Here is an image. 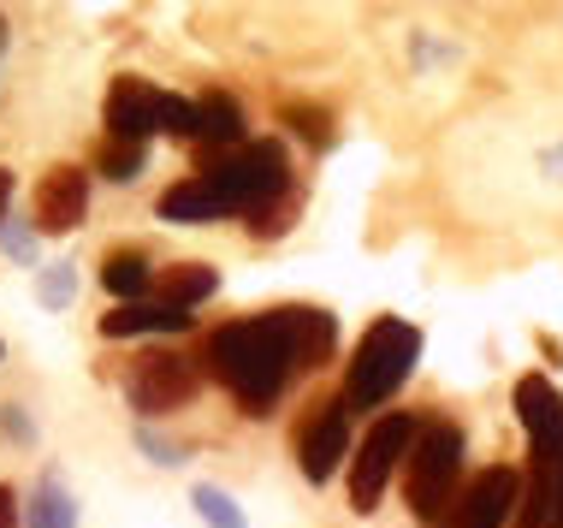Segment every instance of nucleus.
<instances>
[{
  "mask_svg": "<svg viewBox=\"0 0 563 528\" xmlns=\"http://www.w3.org/2000/svg\"><path fill=\"white\" fill-rule=\"evenodd\" d=\"M463 458H468V440L456 421H428L421 428L416 451H409L404 463V493H409V510H416L421 522H439L445 528L451 505H456V475H463Z\"/></svg>",
  "mask_w": 563,
  "mask_h": 528,
  "instance_id": "nucleus-4",
  "label": "nucleus"
},
{
  "mask_svg": "<svg viewBox=\"0 0 563 528\" xmlns=\"http://www.w3.org/2000/svg\"><path fill=\"white\" fill-rule=\"evenodd\" d=\"M30 528H78V499L59 487V475H42L30 493Z\"/></svg>",
  "mask_w": 563,
  "mask_h": 528,
  "instance_id": "nucleus-17",
  "label": "nucleus"
},
{
  "mask_svg": "<svg viewBox=\"0 0 563 528\" xmlns=\"http://www.w3.org/2000/svg\"><path fill=\"white\" fill-rule=\"evenodd\" d=\"M516 421L528 428L534 470H552L563 458V392L545 381V374H522V381H516Z\"/></svg>",
  "mask_w": 563,
  "mask_h": 528,
  "instance_id": "nucleus-8",
  "label": "nucleus"
},
{
  "mask_svg": "<svg viewBox=\"0 0 563 528\" xmlns=\"http://www.w3.org/2000/svg\"><path fill=\"white\" fill-rule=\"evenodd\" d=\"M516 505H522V475L505 470V463H493V470H481L475 481H463L445 528H505L516 517Z\"/></svg>",
  "mask_w": 563,
  "mask_h": 528,
  "instance_id": "nucleus-7",
  "label": "nucleus"
},
{
  "mask_svg": "<svg viewBox=\"0 0 563 528\" xmlns=\"http://www.w3.org/2000/svg\"><path fill=\"white\" fill-rule=\"evenodd\" d=\"M0 428H7V440H12V446H30V440H36V428L24 421L19 404H7V410H0Z\"/></svg>",
  "mask_w": 563,
  "mask_h": 528,
  "instance_id": "nucleus-27",
  "label": "nucleus"
},
{
  "mask_svg": "<svg viewBox=\"0 0 563 528\" xmlns=\"http://www.w3.org/2000/svg\"><path fill=\"white\" fill-rule=\"evenodd\" d=\"M208 362L225 381V392L243 404V416H267L285 398L291 374L302 369L297 356V333H291V309H267L250 321H225L208 339Z\"/></svg>",
  "mask_w": 563,
  "mask_h": 528,
  "instance_id": "nucleus-1",
  "label": "nucleus"
},
{
  "mask_svg": "<svg viewBox=\"0 0 563 528\" xmlns=\"http://www.w3.org/2000/svg\"><path fill=\"white\" fill-rule=\"evenodd\" d=\"M344 410L350 404H321L297 433V463H302V475H309L314 487H327V481L339 475V458L350 451V416Z\"/></svg>",
  "mask_w": 563,
  "mask_h": 528,
  "instance_id": "nucleus-9",
  "label": "nucleus"
},
{
  "mask_svg": "<svg viewBox=\"0 0 563 528\" xmlns=\"http://www.w3.org/2000/svg\"><path fill=\"white\" fill-rule=\"evenodd\" d=\"M291 333H297L302 369H327L332 351H339V315H327L314 304H291Z\"/></svg>",
  "mask_w": 563,
  "mask_h": 528,
  "instance_id": "nucleus-14",
  "label": "nucleus"
},
{
  "mask_svg": "<svg viewBox=\"0 0 563 528\" xmlns=\"http://www.w3.org/2000/svg\"><path fill=\"white\" fill-rule=\"evenodd\" d=\"M0 244H7V255H19V262H36V232H24V226H0Z\"/></svg>",
  "mask_w": 563,
  "mask_h": 528,
  "instance_id": "nucleus-25",
  "label": "nucleus"
},
{
  "mask_svg": "<svg viewBox=\"0 0 563 528\" xmlns=\"http://www.w3.org/2000/svg\"><path fill=\"white\" fill-rule=\"evenodd\" d=\"M101 285H108L119 304H136V297L148 292V255H136V250H113L108 262H101Z\"/></svg>",
  "mask_w": 563,
  "mask_h": 528,
  "instance_id": "nucleus-18",
  "label": "nucleus"
},
{
  "mask_svg": "<svg viewBox=\"0 0 563 528\" xmlns=\"http://www.w3.org/2000/svg\"><path fill=\"white\" fill-rule=\"evenodd\" d=\"M421 440V421L416 416H404V410H391V416H379L368 433H362V446H356V458H350V510H362V517H374L379 499H386V481L409 463V451H416Z\"/></svg>",
  "mask_w": 563,
  "mask_h": 528,
  "instance_id": "nucleus-5",
  "label": "nucleus"
},
{
  "mask_svg": "<svg viewBox=\"0 0 563 528\" xmlns=\"http://www.w3.org/2000/svg\"><path fill=\"white\" fill-rule=\"evenodd\" d=\"M136 446H143L148 458L161 463V470H173V463H185V446H173V440H155V433H148V428L136 433Z\"/></svg>",
  "mask_w": 563,
  "mask_h": 528,
  "instance_id": "nucleus-26",
  "label": "nucleus"
},
{
  "mask_svg": "<svg viewBox=\"0 0 563 528\" xmlns=\"http://www.w3.org/2000/svg\"><path fill=\"white\" fill-rule=\"evenodd\" d=\"M552 528H563V458L552 463Z\"/></svg>",
  "mask_w": 563,
  "mask_h": 528,
  "instance_id": "nucleus-28",
  "label": "nucleus"
},
{
  "mask_svg": "<svg viewBox=\"0 0 563 528\" xmlns=\"http://www.w3.org/2000/svg\"><path fill=\"white\" fill-rule=\"evenodd\" d=\"M220 292V274L208 262H178V267H166L161 274V304L166 309H196V304H208V297Z\"/></svg>",
  "mask_w": 563,
  "mask_h": 528,
  "instance_id": "nucleus-16",
  "label": "nucleus"
},
{
  "mask_svg": "<svg viewBox=\"0 0 563 528\" xmlns=\"http://www.w3.org/2000/svg\"><path fill=\"white\" fill-rule=\"evenodd\" d=\"M190 505H196V517H202L208 528H243V505L225 487H214V481H196Z\"/></svg>",
  "mask_w": 563,
  "mask_h": 528,
  "instance_id": "nucleus-21",
  "label": "nucleus"
},
{
  "mask_svg": "<svg viewBox=\"0 0 563 528\" xmlns=\"http://www.w3.org/2000/svg\"><path fill=\"white\" fill-rule=\"evenodd\" d=\"M279 119H285V125H291L309 148H332V113L321 108V101H285Z\"/></svg>",
  "mask_w": 563,
  "mask_h": 528,
  "instance_id": "nucleus-20",
  "label": "nucleus"
},
{
  "mask_svg": "<svg viewBox=\"0 0 563 528\" xmlns=\"http://www.w3.org/2000/svg\"><path fill=\"white\" fill-rule=\"evenodd\" d=\"M208 190L220 196V215H273V208H285V196H291V161H285V148L262 138V143H243L232 155H214L202 167Z\"/></svg>",
  "mask_w": 563,
  "mask_h": 528,
  "instance_id": "nucleus-3",
  "label": "nucleus"
},
{
  "mask_svg": "<svg viewBox=\"0 0 563 528\" xmlns=\"http://www.w3.org/2000/svg\"><path fill=\"white\" fill-rule=\"evenodd\" d=\"M89 215V173L84 167H48L36 185V226L42 232H78Z\"/></svg>",
  "mask_w": 563,
  "mask_h": 528,
  "instance_id": "nucleus-10",
  "label": "nucleus"
},
{
  "mask_svg": "<svg viewBox=\"0 0 563 528\" xmlns=\"http://www.w3.org/2000/svg\"><path fill=\"white\" fill-rule=\"evenodd\" d=\"M196 143H202V148H220V155L243 148V108H238L232 96L208 89V96L196 101Z\"/></svg>",
  "mask_w": 563,
  "mask_h": 528,
  "instance_id": "nucleus-12",
  "label": "nucleus"
},
{
  "mask_svg": "<svg viewBox=\"0 0 563 528\" xmlns=\"http://www.w3.org/2000/svg\"><path fill=\"white\" fill-rule=\"evenodd\" d=\"M36 297H42V309H66L71 297H78V267H71V262H54V267H42V279H36Z\"/></svg>",
  "mask_w": 563,
  "mask_h": 528,
  "instance_id": "nucleus-23",
  "label": "nucleus"
},
{
  "mask_svg": "<svg viewBox=\"0 0 563 528\" xmlns=\"http://www.w3.org/2000/svg\"><path fill=\"white\" fill-rule=\"evenodd\" d=\"M161 108H166V89H148L143 78H119L108 89V138L148 143L161 131Z\"/></svg>",
  "mask_w": 563,
  "mask_h": 528,
  "instance_id": "nucleus-11",
  "label": "nucleus"
},
{
  "mask_svg": "<svg viewBox=\"0 0 563 528\" xmlns=\"http://www.w3.org/2000/svg\"><path fill=\"white\" fill-rule=\"evenodd\" d=\"M190 315L166 309V304H119L113 315H101V333L108 339H143V333H185Z\"/></svg>",
  "mask_w": 563,
  "mask_h": 528,
  "instance_id": "nucleus-13",
  "label": "nucleus"
},
{
  "mask_svg": "<svg viewBox=\"0 0 563 528\" xmlns=\"http://www.w3.org/2000/svg\"><path fill=\"white\" fill-rule=\"evenodd\" d=\"M421 362V333L404 321V315H386L362 333L356 356H350L344 374V404L350 410H386V398H398L404 381Z\"/></svg>",
  "mask_w": 563,
  "mask_h": 528,
  "instance_id": "nucleus-2",
  "label": "nucleus"
},
{
  "mask_svg": "<svg viewBox=\"0 0 563 528\" xmlns=\"http://www.w3.org/2000/svg\"><path fill=\"white\" fill-rule=\"evenodd\" d=\"M7 202H12V173L0 167V226H7Z\"/></svg>",
  "mask_w": 563,
  "mask_h": 528,
  "instance_id": "nucleus-30",
  "label": "nucleus"
},
{
  "mask_svg": "<svg viewBox=\"0 0 563 528\" xmlns=\"http://www.w3.org/2000/svg\"><path fill=\"white\" fill-rule=\"evenodd\" d=\"M545 173H552V178H563V143L552 148V155H545Z\"/></svg>",
  "mask_w": 563,
  "mask_h": 528,
  "instance_id": "nucleus-31",
  "label": "nucleus"
},
{
  "mask_svg": "<svg viewBox=\"0 0 563 528\" xmlns=\"http://www.w3.org/2000/svg\"><path fill=\"white\" fill-rule=\"evenodd\" d=\"M516 528H552V470L528 475V493L516 505Z\"/></svg>",
  "mask_w": 563,
  "mask_h": 528,
  "instance_id": "nucleus-22",
  "label": "nucleus"
},
{
  "mask_svg": "<svg viewBox=\"0 0 563 528\" xmlns=\"http://www.w3.org/2000/svg\"><path fill=\"white\" fill-rule=\"evenodd\" d=\"M125 398H131V410H143V416H166V410H178V404L196 398V369L178 351H148V356L131 362Z\"/></svg>",
  "mask_w": 563,
  "mask_h": 528,
  "instance_id": "nucleus-6",
  "label": "nucleus"
},
{
  "mask_svg": "<svg viewBox=\"0 0 563 528\" xmlns=\"http://www.w3.org/2000/svg\"><path fill=\"white\" fill-rule=\"evenodd\" d=\"M143 161H148V143L101 138V148H96V173H101V178H113V185H131V178L143 173Z\"/></svg>",
  "mask_w": 563,
  "mask_h": 528,
  "instance_id": "nucleus-19",
  "label": "nucleus"
},
{
  "mask_svg": "<svg viewBox=\"0 0 563 528\" xmlns=\"http://www.w3.org/2000/svg\"><path fill=\"white\" fill-rule=\"evenodd\" d=\"M161 220H173V226H208V220H225V215H220V196L208 190V178L190 173V178H178V185L161 196Z\"/></svg>",
  "mask_w": 563,
  "mask_h": 528,
  "instance_id": "nucleus-15",
  "label": "nucleus"
},
{
  "mask_svg": "<svg viewBox=\"0 0 563 528\" xmlns=\"http://www.w3.org/2000/svg\"><path fill=\"white\" fill-rule=\"evenodd\" d=\"M0 528H19V493L0 487Z\"/></svg>",
  "mask_w": 563,
  "mask_h": 528,
  "instance_id": "nucleus-29",
  "label": "nucleus"
},
{
  "mask_svg": "<svg viewBox=\"0 0 563 528\" xmlns=\"http://www.w3.org/2000/svg\"><path fill=\"white\" fill-rule=\"evenodd\" d=\"M161 131H173V138H196V101L166 96V108H161Z\"/></svg>",
  "mask_w": 563,
  "mask_h": 528,
  "instance_id": "nucleus-24",
  "label": "nucleus"
}]
</instances>
